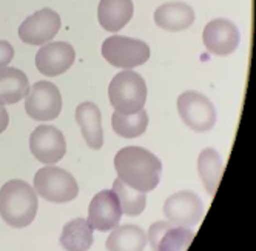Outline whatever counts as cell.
<instances>
[{
    "instance_id": "obj_2",
    "label": "cell",
    "mask_w": 256,
    "mask_h": 251,
    "mask_svg": "<svg viewBox=\"0 0 256 251\" xmlns=\"http://www.w3.org/2000/svg\"><path fill=\"white\" fill-rule=\"evenodd\" d=\"M38 194L25 181L14 179L0 188V216L10 227H28L38 214Z\"/></svg>"
},
{
    "instance_id": "obj_7",
    "label": "cell",
    "mask_w": 256,
    "mask_h": 251,
    "mask_svg": "<svg viewBox=\"0 0 256 251\" xmlns=\"http://www.w3.org/2000/svg\"><path fill=\"white\" fill-rule=\"evenodd\" d=\"M25 111L32 120H54L62 110V96L59 88L46 80L34 83L25 96Z\"/></svg>"
},
{
    "instance_id": "obj_6",
    "label": "cell",
    "mask_w": 256,
    "mask_h": 251,
    "mask_svg": "<svg viewBox=\"0 0 256 251\" xmlns=\"http://www.w3.org/2000/svg\"><path fill=\"white\" fill-rule=\"evenodd\" d=\"M178 111L182 122L196 133H207L216 123L214 105L198 91L182 93L178 99Z\"/></svg>"
},
{
    "instance_id": "obj_24",
    "label": "cell",
    "mask_w": 256,
    "mask_h": 251,
    "mask_svg": "<svg viewBox=\"0 0 256 251\" xmlns=\"http://www.w3.org/2000/svg\"><path fill=\"white\" fill-rule=\"evenodd\" d=\"M14 57V48L10 42L0 40V68H5Z\"/></svg>"
},
{
    "instance_id": "obj_4",
    "label": "cell",
    "mask_w": 256,
    "mask_h": 251,
    "mask_svg": "<svg viewBox=\"0 0 256 251\" xmlns=\"http://www.w3.org/2000/svg\"><path fill=\"white\" fill-rule=\"evenodd\" d=\"M34 188L45 201L54 204L71 202L79 194V185L72 174L58 167H45L36 173Z\"/></svg>"
},
{
    "instance_id": "obj_10",
    "label": "cell",
    "mask_w": 256,
    "mask_h": 251,
    "mask_svg": "<svg viewBox=\"0 0 256 251\" xmlns=\"http://www.w3.org/2000/svg\"><path fill=\"white\" fill-rule=\"evenodd\" d=\"M164 214L170 224L178 227H194L202 219L204 205L192 191H179L172 194L164 204Z\"/></svg>"
},
{
    "instance_id": "obj_1",
    "label": "cell",
    "mask_w": 256,
    "mask_h": 251,
    "mask_svg": "<svg viewBox=\"0 0 256 251\" xmlns=\"http://www.w3.org/2000/svg\"><path fill=\"white\" fill-rule=\"evenodd\" d=\"M118 179L133 190L148 193L160 181L162 162L148 150L140 147H125L114 157Z\"/></svg>"
},
{
    "instance_id": "obj_18",
    "label": "cell",
    "mask_w": 256,
    "mask_h": 251,
    "mask_svg": "<svg viewBox=\"0 0 256 251\" xmlns=\"http://www.w3.org/2000/svg\"><path fill=\"white\" fill-rule=\"evenodd\" d=\"M30 91L28 77L17 68H0V105L20 102Z\"/></svg>"
},
{
    "instance_id": "obj_12",
    "label": "cell",
    "mask_w": 256,
    "mask_h": 251,
    "mask_svg": "<svg viewBox=\"0 0 256 251\" xmlns=\"http://www.w3.org/2000/svg\"><path fill=\"white\" fill-rule=\"evenodd\" d=\"M122 210L118 196L113 190L98 193L88 208V224L93 230L110 231L119 225Z\"/></svg>"
},
{
    "instance_id": "obj_19",
    "label": "cell",
    "mask_w": 256,
    "mask_h": 251,
    "mask_svg": "<svg viewBox=\"0 0 256 251\" xmlns=\"http://www.w3.org/2000/svg\"><path fill=\"white\" fill-rule=\"evenodd\" d=\"M147 235L138 225H122L113 228L106 239L108 251H144Z\"/></svg>"
},
{
    "instance_id": "obj_22",
    "label": "cell",
    "mask_w": 256,
    "mask_h": 251,
    "mask_svg": "<svg viewBox=\"0 0 256 251\" xmlns=\"http://www.w3.org/2000/svg\"><path fill=\"white\" fill-rule=\"evenodd\" d=\"M112 127L114 133L125 139H134L145 133L148 127V114L145 110H140L136 114L125 116L114 113L112 116Z\"/></svg>"
},
{
    "instance_id": "obj_9",
    "label": "cell",
    "mask_w": 256,
    "mask_h": 251,
    "mask_svg": "<svg viewBox=\"0 0 256 251\" xmlns=\"http://www.w3.org/2000/svg\"><path fill=\"white\" fill-rule=\"evenodd\" d=\"M30 150L42 164L54 165L66 153V142L60 130L51 125H40L31 133Z\"/></svg>"
},
{
    "instance_id": "obj_13",
    "label": "cell",
    "mask_w": 256,
    "mask_h": 251,
    "mask_svg": "<svg viewBox=\"0 0 256 251\" xmlns=\"http://www.w3.org/2000/svg\"><path fill=\"white\" fill-rule=\"evenodd\" d=\"M202 40L214 56H228L238 48L241 34L238 26L227 19H214L204 28Z\"/></svg>"
},
{
    "instance_id": "obj_15",
    "label": "cell",
    "mask_w": 256,
    "mask_h": 251,
    "mask_svg": "<svg viewBox=\"0 0 256 251\" xmlns=\"http://www.w3.org/2000/svg\"><path fill=\"white\" fill-rule=\"evenodd\" d=\"M76 122L80 127L86 145L93 150H100L104 145L102 116L98 105L93 102H84L76 108Z\"/></svg>"
},
{
    "instance_id": "obj_5",
    "label": "cell",
    "mask_w": 256,
    "mask_h": 251,
    "mask_svg": "<svg viewBox=\"0 0 256 251\" xmlns=\"http://www.w3.org/2000/svg\"><path fill=\"white\" fill-rule=\"evenodd\" d=\"M102 56L116 68L132 69L150 59V46L139 39L112 35L102 43Z\"/></svg>"
},
{
    "instance_id": "obj_11",
    "label": "cell",
    "mask_w": 256,
    "mask_h": 251,
    "mask_svg": "<svg viewBox=\"0 0 256 251\" xmlns=\"http://www.w3.org/2000/svg\"><path fill=\"white\" fill-rule=\"evenodd\" d=\"M76 60V52L66 42H50L40 46L36 54V66L44 76H60Z\"/></svg>"
},
{
    "instance_id": "obj_16",
    "label": "cell",
    "mask_w": 256,
    "mask_h": 251,
    "mask_svg": "<svg viewBox=\"0 0 256 251\" xmlns=\"http://www.w3.org/2000/svg\"><path fill=\"white\" fill-rule=\"evenodd\" d=\"M154 22L159 28L178 32L190 28L194 22V11L182 2L164 3L154 11Z\"/></svg>"
},
{
    "instance_id": "obj_20",
    "label": "cell",
    "mask_w": 256,
    "mask_h": 251,
    "mask_svg": "<svg viewBox=\"0 0 256 251\" xmlns=\"http://www.w3.org/2000/svg\"><path fill=\"white\" fill-rule=\"evenodd\" d=\"M198 173L210 196L216 194L222 177V157L216 150L206 148L198 157Z\"/></svg>"
},
{
    "instance_id": "obj_21",
    "label": "cell",
    "mask_w": 256,
    "mask_h": 251,
    "mask_svg": "<svg viewBox=\"0 0 256 251\" xmlns=\"http://www.w3.org/2000/svg\"><path fill=\"white\" fill-rule=\"evenodd\" d=\"M93 241V227L82 218L70 221L60 235V245L66 251H88Z\"/></svg>"
},
{
    "instance_id": "obj_8",
    "label": "cell",
    "mask_w": 256,
    "mask_h": 251,
    "mask_svg": "<svg viewBox=\"0 0 256 251\" xmlns=\"http://www.w3.org/2000/svg\"><path fill=\"white\" fill-rule=\"evenodd\" d=\"M60 15L51 8H42L22 22L19 37L24 43L40 46L51 42L60 29Z\"/></svg>"
},
{
    "instance_id": "obj_3",
    "label": "cell",
    "mask_w": 256,
    "mask_h": 251,
    "mask_svg": "<svg viewBox=\"0 0 256 251\" xmlns=\"http://www.w3.org/2000/svg\"><path fill=\"white\" fill-rule=\"evenodd\" d=\"M108 97L116 113L132 116L144 110L147 100V85L142 76L134 71L124 69L110 83Z\"/></svg>"
},
{
    "instance_id": "obj_25",
    "label": "cell",
    "mask_w": 256,
    "mask_h": 251,
    "mask_svg": "<svg viewBox=\"0 0 256 251\" xmlns=\"http://www.w3.org/2000/svg\"><path fill=\"white\" fill-rule=\"evenodd\" d=\"M8 123H10L8 111L5 110V106H4V105H0V134H2V133L6 130Z\"/></svg>"
},
{
    "instance_id": "obj_23",
    "label": "cell",
    "mask_w": 256,
    "mask_h": 251,
    "mask_svg": "<svg viewBox=\"0 0 256 251\" xmlns=\"http://www.w3.org/2000/svg\"><path fill=\"white\" fill-rule=\"evenodd\" d=\"M113 191L116 193L120 210L126 216H139V214L145 210V204H147V196L142 191L133 190L132 187L125 185L120 179H116L113 184Z\"/></svg>"
},
{
    "instance_id": "obj_14",
    "label": "cell",
    "mask_w": 256,
    "mask_h": 251,
    "mask_svg": "<svg viewBox=\"0 0 256 251\" xmlns=\"http://www.w3.org/2000/svg\"><path fill=\"white\" fill-rule=\"evenodd\" d=\"M194 239V231L170 222H154L148 230L153 251H187Z\"/></svg>"
},
{
    "instance_id": "obj_17",
    "label": "cell",
    "mask_w": 256,
    "mask_h": 251,
    "mask_svg": "<svg viewBox=\"0 0 256 251\" xmlns=\"http://www.w3.org/2000/svg\"><path fill=\"white\" fill-rule=\"evenodd\" d=\"M133 17L132 0H100L98 19L104 29L110 32L120 31Z\"/></svg>"
}]
</instances>
